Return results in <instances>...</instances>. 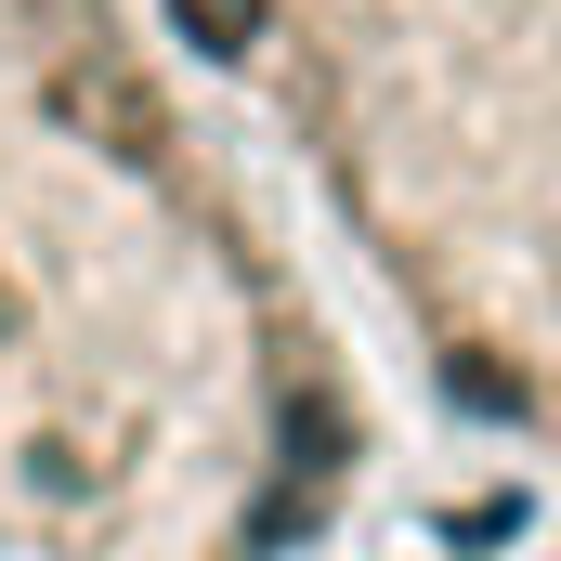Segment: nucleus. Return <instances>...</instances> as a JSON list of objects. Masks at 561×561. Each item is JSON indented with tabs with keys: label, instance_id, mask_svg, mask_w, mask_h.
I'll list each match as a JSON object with an SVG mask.
<instances>
[{
	"label": "nucleus",
	"instance_id": "f03ea898",
	"mask_svg": "<svg viewBox=\"0 0 561 561\" xmlns=\"http://www.w3.org/2000/svg\"><path fill=\"white\" fill-rule=\"evenodd\" d=\"M444 419L561 457V0H144Z\"/></svg>",
	"mask_w": 561,
	"mask_h": 561
},
{
	"label": "nucleus",
	"instance_id": "7ed1b4c3",
	"mask_svg": "<svg viewBox=\"0 0 561 561\" xmlns=\"http://www.w3.org/2000/svg\"><path fill=\"white\" fill-rule=\"evenodd\" d=\"M419 561H561L549 536H496V549H419Z\"/></svg>",
	"mask_w": 561,
	"mask_h": 561
},
{
	"label": "nucleus",
	"instance_id": "f257e3e1",
	"mask_svg": "<svg viewBox=\"0 0 561 561\" xmlns=\"http://www.w3.org/2000/svg\"><path fill=\"white\" fill-rule=\"evenodd\" d=\"M366 366L144 0H0V561H313Z\"/></svg>",
	"mask_w": 561,
	"mask_h": 561
}]
</instances>
